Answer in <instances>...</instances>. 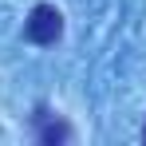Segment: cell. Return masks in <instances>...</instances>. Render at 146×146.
<instances>
[{
  "instance_id": "cell-3",
  "label": "cell",
  "mask_w": 146,
  "mask_h": 146,
  "mask_svg": "<svg viewBox=\"0 0 146 146\" xmlns=\"http://www.w3.org/2000/svg\"><path fill=\"white\" fill-rule=\"evenodd\" d=\"M142 138H146V130H142Z\"/></svg>"
},
{
  "instance_id": "cell-2",
  "label": "cell",
  "mask_w": 146,
  "mask_h": 146,
  "mask_svg": "<svg viewBox=\"0 0 146 146\" xmlns=\"http://www.w3.org/2000/svg\"><path fill=\"white\" fill-rule=\"evenodd\" d=\"M59 138H67V126H63V122H55V126H44V142H59Z\"/></svg>"
},
{
  "instance_id": "cell-1",
  "label": "cell",
  "mask_w": 146,
  "mask_h": 146,
  "mask_svg": "<svg viewBox=\"0 0 146 146\" xmlns=\"http://www.w3.org/2000/svg\"><path fill=\"white\" fill-rule=\"evenodd\" d=\"M28 40L32 44H55L59 40V32H63V16H59V8L55 4H36L32 8V16H28Z\"/></svg>"
}]
</instances>
